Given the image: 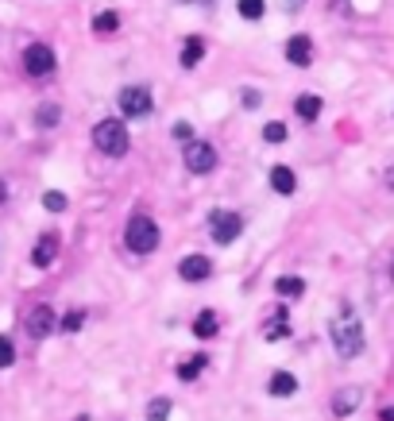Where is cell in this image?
Returning <instances> with one entry per match:
<instances>
[{
    "mask_svg": "<svg viewBox=\"0 0 394 421\" xmlns=\"http://www.w3.org/2000/svg\"><path fill=\"white\" fill-rule=\"evenodd\" d=\"M93 143L105 151V155H124L128 151V128L120 124V120H101V124L93 128Z\"/></svg>",
    "mask_w": 394,
    "mask_h": 421,
    "instance_id": "3957f363",
    "label": "cell"
},
{
    "mask_svg": "<svg viewBox=\"0 0 394 421\" xmlns=\"http://www.w3.org/2000/svg\"><path fill=\"white\" fill-rule=\"evenodd\" d=\"M220 332V317L213 313V309H202V313L193 317V337H202V340H213Z\"/></svg>",
    "mask_w": 394,
    "mask_h": 421,
    "instance_id": "7c38bea8",
    "label": "cell"
},
{
    "mask_svg": "<svg viewBox=\"0 0 394 421\" xmlns=\"http://www.w3.org/2000/svg\"><path fill=\"white\" fill-rule=\"evenodd\" d=\"M170 418V402L167 398H155L151 406H147V421H167Z\"/></svg>",
    "mask_w": 394,
    "mask_h": 421,
    "instance_id": "cb8c5ba5",
    "label": "cell"
},
{
    "mask_svg": "<svg viewBox=\"0 0 394 421\" xmlns=\"http://www.w3.org/2000/svg\"><path fill=\"white\" fill-rule=\"evenodd\" d=\"M286 58H290V66H310L313 62V39L310 35H294L286 43Z\"/></svg>",
    "mask_w": 394,
    "mask_h": 421,
    "instance_id": "30bf717a",
    "label": "cell"
},
{
    "mask_svg": "<svg viewBox=\"0 0 394 421\" xmlns=\"http://www.w3.org/2000/svg\"><path fill=\"white\" fill-rule=\"evenodd\" d=\"M43 205L51 209V213H62V209H66V193H59V190H47V193H43Z\"/></svg>",
    "mask_w": 394,
    "mask_h": 421,
    "instance_id": "4316f807",
    "label": "cell"
},
{
    "mask_svg": "<svg viewBox=\"0 0 394 421\" xmlns=\"http://www.w3.org/2000/svg\"><path fill=\"white\" fill-rule=\"evenodd\" d=\"M24 329H27V337H35V340L51 337V332L59 329V313H54V309L47 306V302H39V306H31V309H27Z\"/></svg>",
    "mask_w": 394,
    "mask_h": 421,
    "instance_id": "5b68a950",
    "label": "cell"
},
{
    "mask_svg": "<svg viewBox=\"0 0 394 421\" xmlns=\"http://www.w3.org/2000/svg\"><path fill=\"white\" fill-rule=\"evenodd\" d=\"M54 256H59V236H39V244H35V251H31V263L35 267H51Z\"/></svg>",
    "mask_w": 394,
    "mask_h": 421,
    "instance_id": "8fae6325",
    "label": "cell"
},
{
    "mask_svg": "<svg viewBox=\"0 0 394 421\" xmlns=\"http://www.w3.org/2000/svg\"><path fill=\"white\" fill-rule=\"evenodd\" d=\"M170 132H174V140H193V128L185 124V120H182V124H174Z\"/></svg>",
    "mask_w": 394,
    "mask_h": 421,
    "instance_id": "f1b7e54d",
    "label": "cell"
},
{
    "mask_svg": "<svg viewBox=\"0 0 394 421\" xmlns=\"http://www.w3.org/2000/svg\"><path fill=\"white\" fill-rule=\"evenodd\" d=\"M82 321H85L82 309H70V313L59 321V329H62V332H77V329H82Z\"/></svg>",
    "mask_w": 394,
    "mask_h": 421,
    "instance_id": "d4e9b609",
    "label": "cell"
},
{
    "mask_svg": "<svg viewBox=\"0 0 394 421\" xmlns=\"http://www.w3.org/2000/svg\"><path fill=\"white\" fill-rule=\"evenodd\" d=\"M124 244H128V251H135V256H151V251L159 248V224H155L147 213H135L132 221H128V228H124Z\"/></svg>",
    "mask_w": 394,
    "mask_h": 421,
    "instance_id": "7a4b0ae2",
    "label": "cell"
},
{
    "mask_svg": "<svg viewBox=\"0 0 394 421\" xmlns=\"http://www.w3.org/2000/svg\"><path fill=\"white\" fill-rule=\"evenodd\" d=\"M236 12H240L243 20H263V12H267V4H263V0H240V4H236Z\"/></svg>",
    "mask_w": 394,
    "mask_h": 421,
    "instance_id": "7402d4cb",
    "label": "cell"
},
{
    "mask_svg": "<svg viewBox=\"0 0 394 421\" xmlns=\"http://www.w3.org/2000/svg\"><path fill=\"white\" fill-rule=\"evenodd\" d=\"M178 274H182L185 282H205L213 274V263L205 256H185L182 263H178Z\"/></svg>",
    "mask_w": 394,
    "mask_h": 421,
    "instance_id": "9c48e42d",
    "label": "cell"
},
{
    "mask_svg": "<svg viewBox=\"0 0 394 421\" xmlns=\"http://www.w3.org/2000/svg\"><path fill=\"white\" fill-rule=\"evenodd\" d=\"M202 54H205V43L197 39V35H190V39L182 43V54H178V62L190 70V66H197V62H202Z\"/></svg>",
    "mask_w": 394,
    "mask_h": 421,
    "instance_id": "2e32d148",
    "label": "cell"
},
{
    "mask_svg": "<svg viewBox=\"0 0 394 421\" xmlns=\"http://www.w3.org/2000/svg\"><path fill=\"white\" fill-rule=\"evenodd\" d=\"M360 390H356V387H344V390H336V398H333V413H336V418H348V413H352L356 410V406H360Z\"/></svg>",
    "mask_w": 394,
    "mask_h": 421,
    "instance_id": "5bb4252c",
    "label": "cell"
},
{
    "mask_svg": "<svg viewBox=\"0 0 394 421\" xmlns=\"http://www.w3.org/2000/svg\"><path fill=\"white\" fill-rule=\"evenodd\" d=\"M302 4H305V0H282V8H286V12H298Z\"/></svg>",
    "mask_w": 394,
    "mask_h": 421,
    "instance_id": "f546056e",
    "label": "cell"
},
{
    "mask_svg": "<svg viewBox=\"0 0 394 421\" xmlns=\"http://www.w3.org/2000/svg\"><path fill=\"white\" fill-rule=\"evenodd\" d=\"M185 166H190L193 174H209L213 166H217V151H213V143L190 140V147H185Z\"/></svg>",
    "mask_w": 394,
    "mask_h": 421,
    "instance_id": "ba28073f",
    "label": "cell"
},
{
    "mask_svg": "<svg viewBox=\"0 0 394 421\" xmlns=\"http://www.w3.org/2000/svg\"><path fill=\"white\" fill-rule=\"evenodd\" d=\"M151 108H155V97H151V89L147 85H124L120 89V112L124 116H151Z\"/></svg>",
    "mask_w": 394,
    "mask_h": 421,
    "instance_id": "277c9868",
    "label": "cell"
},
{
    "mask_svg": "<svg viewBox=\"0 0 394 421\" xmlns=\"http://www.w3.org/2000/svg\"><path fill=\"white\" fill-rule=\"evenodd\" d=\"M294 112L302 116V120H317V116H321V97H313V93H302V97L294 101Z\"/></svg>",
    "mask_w": 394,
    "mask_h": 421,
    "instance_id": "ac0fdd59",
    "label": "cell"
},
{
    "mask_svg": "<svg viewBox=\"0 0 394 421\" xmlns=\"http://www.w3.org/2000/svg\"><path fill=\"white\" fill-rule=\"evenodd\" d=\"M54 66H59V54H54L47 43H31V47L24 50V70L31 77H47Z\"/></svg>",
    "mask_w": 394,
    "mask_h": 421,
    "instance_id": "8992f818",
    "label": "cell"
},
{
    "mask_svg": "<svg viewBox=\"0 0 394 421\" xmlns=\"http://www.w3.org/2000/svg\"><path fill=\"white\" fill-rule=\"evenodd\" d=\"M379 421H394V410L386 406V410H379Z\"/></svg>",
    "mask_w": 394,
    "mask_h": 421,
    "instance_id": "4dcf8cb0",
    "label": "cell"
},
{
    "mask_svg": "<svg viewBox=\"0 0 394 421\" xmlns=\"http://www.w3.org/2000/svg\"><path fill=\"white\" fill-rule=\"evenodd\" d=\"M93 27H97L101 35H112L120 27V16H116V12H101V16L93 20Z\"/></svg>",
    "mask_w": 394,
    "mask_h": 421,
    "instance_id": "603a6c76",
    "label": "cell"
},
{
    "mask_svg": "<svg viewBox=\"0 0 394 421\" xmlns=\"http://www.w3.org/2000/svg\"><path fill=\"white\" fill-rule=\"evenodd\" d=\"M328 337H333V348H336L340 360H356V355L363 352V325L348 306H344L340 317L333 321V332H328Z\"/></svg>",
    "mask_w": 394,
    "mask_h": 421,
    "instance_id": "6da1fadb",
    "label": "cell"
},
{
    "mask_svg": "<svg viewBox=\"0 0 394 421\" xmlns=\"http://www.w3.org/2000/svg\"><path fill=\"white\" fill-rule=\"evenodd\" d=\"M240 228H243V216L232 213V209H217V213L209 216V232H213L217 244H232V239L240 236Z\"/></svg>",
    "mask_w": 394,
    "mask_h": 421,
    "instance_id": "52a82bcc",
    "label": "cell"
},
{
    "mask_svg": "<svg viewBox=\"0 0 394 421\" xmlns=\"http://www.w3.org/2000/svg\"><path fill=\"white\" fill-rule=\"evenodd\" d=\"M275 294H282V297H302V294H305V282L294 279V274H282V279L275 282Z\"/></svg>",
    "mask_w": 394,
    "mask_h": 421,
    "instance_id": "d6986e66",
    "label": "cell"
},
{
    "mask_svg": "<svg viewBox=\"0 0 394 421\" xmlns=\"http://www.w3.org/2000/svg\"><path fill=\"white\" fill-rule=\"evenodd\" d=\"M290 337V325H286V306H278V321H271L263 329V340H286Z\"/></svg>",
    "mask_w": 394,
    "mask_h": 421,
    "instance_id": "ffe728a7",
    "label": "cell"
},
{
    "mask_svg": "<svg viewBox=\"0 0 394 421\" xmlns=\"http://www.w3.org/2000/svg\"><path fill=\"white\" fill-rule=\"evenodd\" d=\"M205 364H209V355H205V352L190 355L185 364H178V379H182V383H193V379H197V375L205 371Z\"/></svg>",
    "mask_w": 394,
    "mask_h": 421,
    "instance_id": "e0dca14e",
    "label": "cell"
},
{
    "mask_svg": "<svg viewBox=\"0 0 394 421\" xmlns=\"http://www.w3.org/2000/svg\"><path fill=\"white\" fill-rule=\"evenodd\" d=\"M16 364V348H12L8 337H0V367H12Z\"/></svg>",
    "mask_w": 394,
    "mask_h": 421,
    "instance_id": "83f0119b",
    "label": "cell"
},
{
    "mask_svg": "<svg viewBox=\"0 0 394 421\" xmlns=\"http://www.w3.org/2000/svg\"><path fill=\"white\" fill-rule=\"evenodd\" d=\"M267 390H271L275 398H290V394H298V379H294L290 371H275V375L267 379Z\"/></svg>",
    "mask_w": 394,
    "mask_h": 421,
    "instance_id": "4fadbf2b",
    "label": "cell"
},
{
    "mask_svg": "<svg viewBox=\"0 0 394 421\" xmlns=\"http://www.w3.org/2000/svg\"><path fill=\"white\" fill-rule=\"evenodd\" d=\"M391 274H394V271H391Z\"/></svg>",
    "mask_w": 394,
    "mask_h": 421,
    "instance_id": "d6a6232c",
    "label": "cell"
},
{
    "mask_svg": "<svg viewBox=\"0 0 394 421\" xmlns=\"http://www.w3.org/2000/svg\"><path fill=\"white\" fill-rule=\"evenodd\" d=\"M271 190H278V193H294V190H298V178H294L290 166H271Z\"/></svg>",
    "mask_w": 394,
    "mask_h": 421,
    "instance_id": "9a60e30c",
    "label": "cell"
},
{
    "mask_svg": "<svg viewBox=\"0 0 394 421\" xmlns=\"http://www.w3.org/2000/svg\"><path fill=\"white\" fill-rule=\"evenodd\" d=\"M263 140H267V143H282L286 140V124H278V120L263 124Z\"/></svg>",
    "mask_w": 394,
    "mask_h": 421,
    "instance_id": "484cf974",
    "label": "cell"
},
{
    "mask_svg": "<svg viewBox=\"0 0 394 421\" xmlns=\"http://www.w3.org/2000/svg\"><path fill=\"white\" fill-rule=\"evenodd\" d=\"M386 186H391V190H394V166H391V170H386Z\"/></svg>",
    "mask_w": 394,
    "mask_h": 421,
    "instance_id": "1f68e13d",
    "label": "cell"
},
{
    "mask_svg": "<svg viewBox=\"0 0 394 421\" xmlns=\"http://www.w3.org/2000/svg\"><path fill=\"white\" fill-rule=\"evenodd\" d=\"M59 120H62L59 105H39V112H35V124H39V128H54Z\"/></svg>",
    "mask_w": 394,
    "mask_h": 421,
    "instance_id": "44dd1931",
    "label": "cell"
}]
</instances>
